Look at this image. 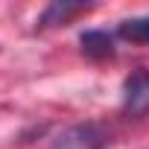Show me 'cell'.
<instances>
[{"instance_id": "obj_1", "label": "cell", "mask_w": 149, "mask_h": 149, "mask_svg": "<svg viewBox=\"0 0 149 149\" xmlns=\"http://www.w3.org/2000/svg\"><path fill=\"white\" fill-rule=\"evenodd\" d=\"M105 132L97 123H76L56 134L50 149H102Z\"/></svg>"}, {"instance_id": "obj_2", "label": "cell", "mask_w": 149, "mask_h": 149, "mask_svg": "<svg viewBox=\"0 0 149 149\" xmlns=\"http://www.w3.org/2000/svg\"><path fill=\"white\" fill-rule=\"evenodd\" d=\"M123 108L132 117H143L149 111V70H134L123 82Z\"/></svg>"}, {"instance_id": "obj_3", "label": "cell", "mask_w": 149, "mask_h": 149, "mask_svg": "<svg viewBox=\"0 0 149 149\" xmlns=\"http://www.w3.org/2000/svg\"><path fill=\"white\" fill-rule=\"evenodd\" d=\"M79 44H82V53L91 56V58H108V56H114V41H111V35L102 32V29H88V32H82Z\"/></svg>"}, {"instance_id": "obj_4", "label": "cell", "mask_w": 149, "mask_h": 149, "mask_svg": "<svg viewBox=\"0 0 149 149\" xmlns=\"http://www.w3.org/2000/svg\"><path fill=\"white\" fill-rule=\"evenodd\" d=\"M88 6H76V3H50L44 9V15L38 18V26H56V24H67L73 15L85 12Z\"/></svg>"}, {"instance_id": "obj_5", "label": "cell", "mask_w": 149, "mask_h": 149, "mask_svg": "<svg viewBox=\"0 0 149 149\" xmlns=\"http://www.w3.org/2000/svg\"><path fill=\"white\" fill-rule=\"evenodd\" d=\"M117 32H120V38H126V41H132V44H149V15L123 21Z\"/></svg>"}]
</instances>
